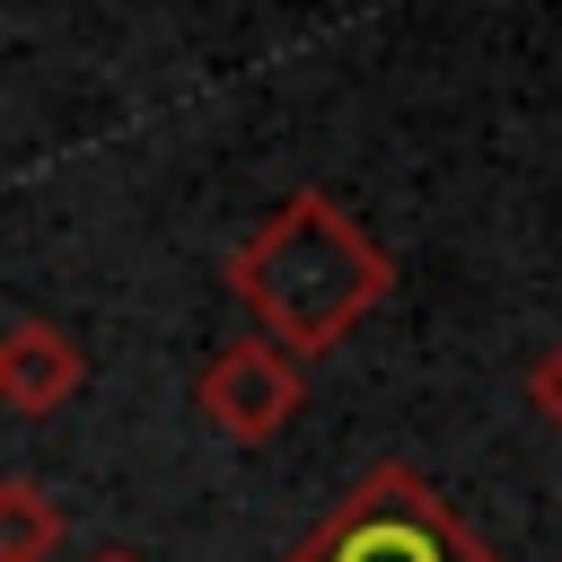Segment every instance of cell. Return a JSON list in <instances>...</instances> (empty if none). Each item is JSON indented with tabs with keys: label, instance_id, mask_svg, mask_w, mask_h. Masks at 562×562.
<instances>
[{
	"label": "cell",
	"instance_id": "5b68a950",
	"mask_svg": "<svg viewBox=\"0 0 562 562\" xmlns=\"http://www.w3.org/2000/svg\"><path fill=\"white\" fill-rule=\"evenodd\" d=\"M35 544H44V509L26 483H9V562H35Z\"/></svg>",
	"mask_w": 562,
	"mask_h": 562
},
{
	"label": "cell",
	"instance_id": "3957f363",
	"mask_svg": "<svg viewBox=\"0 0 562 562\" xmlns=\"http://www.w3.org/2000/svg\"><path fill=\"white\" fill-rule=\"evenodd\" d=\"M299 395H307V378H299V351H281L272 334H237V342H220L211 351V369H202V413L228 430V439H272L290 413H299Z\"/></svg>",
	"mask_w": 562,
	"mask_h": 562
},
{
	"label": "cell",
	"instance_id": "7a4b0ae2",
	"mask_svg": "<svg viewBox=\"0 0 562 562\" xmlns=\"http://www.w3.org/2000/svg\"><path fill=\"white\" fill-rule=\"evenodd\" d=\"M290 562H483V553L465 544V527L430 501V483L413 465H369L351 483V501Z\"/></svg>",
	"mask_w": 562,
	"mask_h": 562
},
{
	"label": "cell",
	"instance_id": "6da1fadb",
	"mask_svg": "<svg viewBox=\"0 0 562 562\" xmlns=\"http://www.w3.org/2000/svg\"><path fill=\"white\" fill-rule=\"evenodd\" d=\"M228 290L255 316V334H272L281 351L316 360L395 290V255L325 184H299L228 246Z\"/></svg>",
	"mask_w": 562,
	"mask_h": 562
},
{
	"label": "cell",
	"instance_id": "8992f818",
	"mask_svg": "<svg viewBox=\"0 0 562 562\" xmlns=\"http://www.w3.org/2000/svg\"><path fill=\"white\" fill-rule=\"evenodd\" d=\"M527 386H536V404H544V413L562 422V342H553V351L536 360V378H527Z\"/></svg>",
	"mask_w": 562,
	"mask_h": 562
},
{
	"label": "cell",
	"instance_id": "277c9868",
	"mask_svg": "<svg viewBox=\"0 0 562 562\" xmlns=\"http://www.w3.org/2000/svg\"><path fill=\"white\" fill-rule=\"evenodd\" d=\"M79 378H88V360H79V342H70L61 325H44V316H9V334H0V395H9L18 413L61 404Z\"/></svg>",
	"mask_w": 562,
	"mask_h": 562
}]
</instances>
